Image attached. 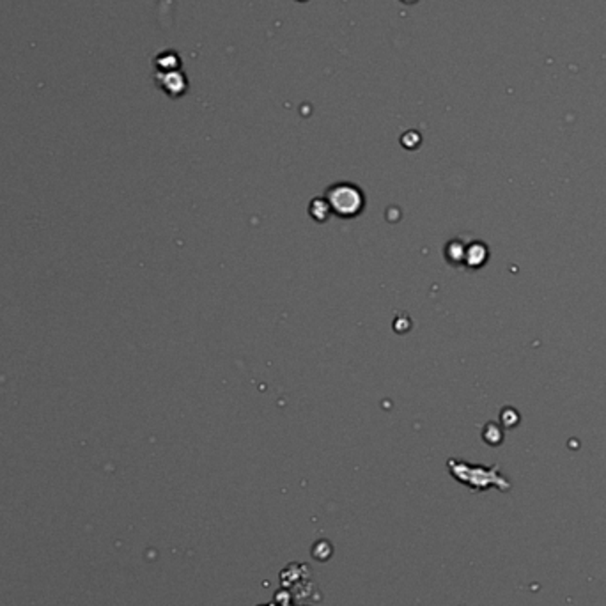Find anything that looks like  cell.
Wrapping results in <instances>:
<instances>
[{
	"label": "cell",
	"instance_id": "obj_1",
	"mask_svg": "<svg viewBox=\"0 0 606 606\" xmlns=\"http://www.w3.org/2000/svg\"><path fill=\"white\" fill-rule=\"evenodd\" d=\"M326 202L330 206V211L335 213L342 218H353L358 215L363 208V195L356 186L340 183L332 186L326 193Z\"/></svg>",
	"mask_w": 606,
	"mask_h": 606
}]
</instances>
